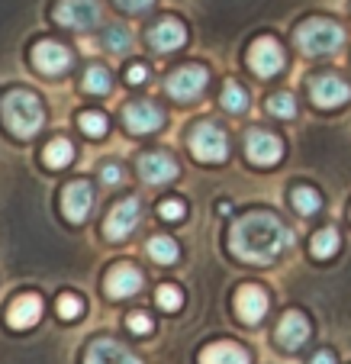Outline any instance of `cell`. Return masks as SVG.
Returning <instances> with one entry per match:
<instances>
[{"label": "cell", "mask_w": 351, "mask_h": 364, "mask_svg": "<svg viewBox=\"0 0 351 364\" xmlns=\"http://www.w3.org/2000/svg\"><path fill=\"white\" fill-rule=\"evenodd\" d=\"M123 123H126L129 132L145 136V132H155L161 123H165V113H161L152 100H136L123 110Z\"/></svg>", "instance_id": "12"}, {"label": "cell", "mask_w": 351, "mask_h": 364, "mask_svg": "<svg viewBox=\"0 0 351 364\" xmlns=\"http://www.w3.org/2000/svg\"><path fill=\"white\" fill-rule=\"evenodd\" d=\"M306 338H310V319H306L303 313H296V309L284 313V319L277 323V345L293 351V348H300Z\"/></svg>", "instance_id": "19"}, {"label": "cell", "mask_w": 351, "mask_h": 364, "mask_svg": "<svg viewBox=\"0 0 351 364\" xmlns=\"http://www.w3.org/2000/svg\"><path fill=\"white\" fill-rule=\"evenodd\" d=\"M152 4H155V0H117V7L126 10V14H145Z\"/></svg>", "instance_id": "35"}, {"label": "cell", "mask_w": 351, "mask_h": 364, "mask_svg": "<svg viewBox=\"0 0 351 364\" xmlns=\"http://www.w3.org/2000/svg\"><path fill=\"white\" fill-rule=\"evenodd\" d=\"M77 126H81L90 139H100L107 132V117L104 113H81V117H77Z\"/></svg>", "instance_id": "29"}, {"label": "cell", "mask_w": 351, "mask_h": 364, "mask_svg": "<svg viewBox=\"0 0 351 364\" xmlns=\"http://www.w3.org/2000/svg\"><path fill=\"white\" fill-rule=\"evenodd\" d=\"M296 48L310 58H325L335 55L338 48L345 46V29L332 20H323V16H313V20H303L293 33Z\"/></svg>", "instance_id": "2"}, {"label": "cell", "mask_w": 351, "mask_h": 364, "mask_svg": "<svg viewBox=\"0 0 351 364\" xmlns=\"http://www.w3.org/2000/svg\"><path fill=\"white\" fill-rule=\"evenodd\" d=\"M290 200H293V210H296V213H303V216L319 213V206H323V197H319L313 187H296V191L290 193Z\"/></svg>", "instance_id": "27"}, {"label": "cell", "mask_w": 351, "mask_h": 364, "mask_svg": "<svg viewBox=\"0 0 351 364\" xmlns=\"http://www.w3.org/2000/svg\"><path fill=\"white\" fill-rule=\"evenodd\" d=\"M190 151L197 161H207V165H222L229 155V139L226 132L220 129L216 123L203 119L190 129Z\"/></svg>", "instance_id": "4"}, {"label": "cell", "mask_w": 351, "mask_h": 364, "mask_svg": "<svg viewBox=\"0 0 351 364\" xmlns=\"http://www.w3.org/2000/svg\"><path fill=\"white\" fill-rule=\"evenodd\" d=\"M268 110H271V117H277V119H293L296 117L293 94H287V90H281V94H271L268 97Z\"/></svg>", "instance_id": "28"}, {"label": "cell", "mask_w": 351, "mask_h": 364, "mask_svg": "<svg viewBox=\"0 0 351 364\" xmlns=\"http://www.w3.org/2000/svg\"><path fill=\"white\" fill-rule=\"evenodd\" d=\"M207 81H210V75H207L203 65H184V68H178V71L168 75L165 90L174 97V100L187 103V100H197V97L207 90Z\"/></svg>", "instance_id": "5"}, {"label": "cell", "mask_w": 351, "mask_h": 364, "mask_svg": "<svg viewBox=\"0 0 351 364\" xmlns=\"http://www.w3.org/2000/svg\"><path fill=\"white\" fill-rule=\"evenodd\" d=\"M52 16L68 29H94L100 23V4L97 0H58Z\"/></svg>", "instance_id": "8"}, {"label": "cell", "mask_w": 351, "mask_h": 364, "mask_svg": "<svg viewBox=\"0 0 351 364\" xmlns=\"http://www.w3.org/2000/svg\"><path fill=\"white\" fill-rule=\"evenodd\" d=\"M4 123L14 136L29 139L42 129L45 123V110H42V100L29 90H10L4 97Z\"/></svg>", "instance_id": "3"}, {"label": "cell", "mask_w": 351, "mask_h": 364, "mask_svg": "<svg viewBox=\"0 0 351 364\" xmlns=\"http://www.w3.org/2000/svg\"><path fill=\"white\" fill-rule=\"evenodd\" d=\"M33 65L42 75H62L71 65V48L55 39H42L33 46Z\"/></svg>", "instance_id": "10"}, {"label": "cell", "mask_w": 351, "mask_h": 364, "mask_svg": "<svg viewBox=\"0 0 351 364\" xmlns=\"http://www.w3.org/2000/svg\"><path fill=\"white\" fill-rule=\"evenodd\" d=\"M178 255H180V248L171 235H155V239L148 242V258H152L155 264H174Z\"/></svg>", "instance_id": "23"}, {"label": "cell", "mask_w": 351, "mask_h": 364, "mask_svg": "<svg viewBox=\"0 0 351 364\" xmlns=\"http://www.w3.org/2000/svg\"><path fill=\"white\" fill-rule=\"evenodd\" d=\"M222 107H226L229 113H245L248 110V90L242 87L239 81H226L222 84Z\"/></svg>", "instance_id": "26"}, {"label": "cell", "mask_w": 351, "mask_h": 364, "mask_svg": "<svg viewBox=\"0 0 351 364\" xmlns=\"http://www.w3.org/2000/svg\"><path fill=\"white\" fill-rule=\"evenodd\" d=\"M200 364H248V351L235 342H213L200 351Z\"/></svg>", "instance_id": "21"}, {"label": "cell", "mask_w": 351, "mask_h": 364, "mask_svg": "<svg viewBox=\"0 0 351 364\" xmlns=\"http://www.w3.org/2000/svg\"><path fill=\"white\" fill-rule=\"evenodd\" d=\"M81 84H84V90H87V94H110L113 77H110V71H107L104 65H90V68L84 71Z\"/></svg>", "instance_id": "24"}, {"label": "cell", "mask_w": 351, "mask_h": 364, "mask_svg": "<svg viewBox=\"0 0 351 364\" xmlns=\"http://www.w3.org/2000/svg\"><path fill=\"white\" fill-rule=\"evenodd\" d=\"M139 200L136 197H123L117 206L110 210V216H107V223H104V232H107V239L110 242H123L126 235L132 232V226L139 223Z\"/></svg>", "instance_id": "11"}, {"label": "cell", "mask_w": 351, "mask_h": 364, "mask_svg": "<svg viewBox=\"0 0 351 364\" xmlns=\"http://www.w3.org/2000/svg\"><path fill=\"white\" fill-rule=\"evenodd\" d=\"M94 206V191H90L87 181H71L62 191V210L71 223H84Z\"/></svg>", "instance_id": "14"}, {"label": "cell", "mask_w": 351, "mask_h": 364, "mask_svg": "<svg viewBox=\"0 0 351 364\" xmlns=\"http://www.w3.org/2000/svg\"><path fill=\"white\" fill-rule=\"evenodd\" d=\"M42 316V296L39 294H20L7 309V323L14 329H29Z\"/></svg>", "instance_id": "20"}, {"label": "cell", "mask_w": 351, "mask_h": 364, "mask_svg": "<svg viewBox=\"0 0 351 364\" xmlns=\"http://www.w3.org/2000/svg\"><path fill=\"white\" fill-rule=\"evenodd\" d=\"M126 77H129V84H145V77H148V68H145V65H129Z\"/></svg>", "instance_id": "37"}, {"label": "cell", "mask_w": 351, "mask_h": 364, "mask_svg": "<svg viewBox=\"0 0 351 364\" xmlns=\"http://www.w3.org/2000/svg\"><path fill=\"white\" fill-rule=\"evenodd\" d=\"M310 364H335V358H332V351H319V355H313Z\"/></svg>", "instance_id": "38"}, {"label": "cell", "mask_w": 351, "mask_h": 364, "mask_svg": "<svg viewBox=\"0 0 351 364\" xmlns=\"http://www.w3.org/2000/svg\"><path fill=\"white\" fill-rule=\"evenodd\" d=\"M245 155H248V161L258 168H274L284 155V142L268 129H248Z\"/></svg>", "instance_id": "7"}, {"label": "cell", "mask_w": 351, "mask_h": 364, "mask_svg": "<svg viewBox=\"0 0 351 364\" xmlns=\"http://www.w3.org/2000/svg\"><path fill=\"white\" fill-rule=\"evenodd\" d=\"M284 62L287 58H284V48L274 36H261V39H255L252 48H248V68L255 71L258 77H274L284 68Z\"/></svg>", "instance_id": "6"}, {"label": "cell", "mask_w": 351, "mask_h": 364, "mask_svg": "<svg viewBox=\"0 0 351 364\" xmlns=\"http://www.w3.org/2000/svg\"><path fill=\"white\" fill-rule=\"evenodd\" d=\"M139 174L148 184H171L178 178V161L168 151H145L142 161H139Z\"/></svg>", "instance_id": "15"}, {"label": "cell", "mask_w": 351, "mask_h": 364, "mask_svg": "<svg viewBox=\"0 0 351 364\" xmlns=\"http://www.w3.org/2000/svg\"><path fill=\"white\" fill-rule=\"evenodd\" d=\"M187 42V29L180 20H174V16H165V20H158L152 29H148V46L155 48V52H174V48H180Z\"/></svg>", "instance_id": "17"}, {"label": "cell", "mask_w": 351, "mask_h": 364, "mask_svg": "<svg viewBox=\"0 0 351 364\" xmlns=\"http://www.w3.org/2000/svg\"><path fill=\"white\" fill-rule=\"evenodd\" d=\"M184 210H187V206L180 203V200H165V203H158V216H161V220H168V223L184 220Z\"/></svg>", "instance_id": "33"}, {"label": "cell", "mask_w": 351, "mask_h": 364, "mask_svg": "<svg viewBox=\"0 0 351 364\" xmlns=\"http://www.w3.org/2000/svg\"><path fill=\"white\" fill-rule=\"evenodd\" d=\"M126 326H129V332H136V336H148V332H152V319L145 316V313H129Z\"/></svg>", "instance_id": "34"}, {"label": "cell", "mask_w": 351, "mask_h": 364, "mask_svg": "<svg viewBox=\"0 0 351 364\" xmlns=\"http://www.w3.org/2000/svg\"><path fill=\"white\" fill-rule=\"evenodd\" d=\"M104 46L110 48V52H126V48H129V33H126L123 26H110L104 36Z\"/></svg>", "instance_id": "32"}, {"label": "cell", "mask_w": 351, "mask_h": 364, "mask_svg": "<svg viewBox=\"0 0 351 364\" xmlns=\"http://www.w3.org/2000/svg\"><path fill=\"white\" fill-rule=\"evenodd\" d=\"M310 97L323 110H335V107L351 100V87H348V81L338 75H319L310 81Z\"/></svg>", "instance_id": "9"}, {"label": "cell", "mask_w": 351, "mask_h": 364, "mask_svg": "<svg viewBox=\"0 0 351 364\" xmlns=\"http://www.w3.org/2000/svg\"><path fill=\"white\" fill-rule=\"evenodd\" d=\"M142 271L132 268V264H117V268H110V274L104 277V290L110 300H126V296L139 294L142 290Z\"/></svg>", "instance_id": "13"}, {"label": "cell", "mask_w": 351, "mask_h": 364, "mask_svg": "<svg viewBox=\"0 0 351 364\" xmlns=\"http://www.w3.org/2000/svg\"><path fill=\"white\" fill-rule=\"evenodd\" d=\"M235 313H239V319L248 326L261 323L264 313H268V294H264L261 287H255V284H245V287L235 294Z\"/></svg>", "instance_id": "16"}, {"label": "cell", "mask_w": 351, "mask_h": 364, "mask_svg": "<svg viewBox=\"0 0 351 364\" xmlns=\"http://www.w3.org/2000/svg\"><path fill=\"white\" fill-rule=\"evenodd\" d=\"M55 309H58V316L62 319H75L84 309V303H81V296H75V294H62L58 303H55Z\"/></svg>", "instance_id": "31"}, {"label": "cell", "mask_w": 351, "mask_h": 364, "mask_svg": "<svg viewBox=\"0 0 351 364\" xmlns=\"http://www.w3.org/2000/svg\"><path fill=\"white\" fill-rule=\"evenodd\" d=\"M84 364H142L126 345L113 342V338H97L84 355Z\"/></svg>", "instance_id": "18"}, {"label": "cell", "mask_w": 351, "mask_h": 364, "mask_svg": "<svg viewBox=\"0 0 351 364\" xmlns=\"http://www.w3.org/2000/svg\"><path fill=\"white\" fill-rule=\"evenodd\" d=\"M100 178H104V184H119V181H123V168L119 165H104L100 168Z\"/></svg>", "instance_id": "36"}, {"label": "cell", "mask_w": 351, "mask_h": 364, "mask_svg": "<svg viewBox=\"0 0 351 364\" xmlns=\"http://www.w3.org/2000/svg\"><path fill=\"white\" fill-rule=\"evenodd\" d=\"M290 245H293L290 229L264 210L245 213L229 229V252L248 264H274Z\"/></svg>", "instance_id": "1"}, {"label": "cell", "mask_w": 351, "mask_h": 364, "mask_svg": "<svg viewBox=\"0 0 351 364\" xmlns=\"http://www.w3.org/2000/svg\"><path fill=\"white\" fill-rule=\"evenodd\" d=\"M155 300H158L161 309H168V313H174V309H180V303H184V296H180V290L174 287V284H161L158 294H155Z\"/></svg>", "instance_id": "30"}, {"label": "cell", "mask_w": 351, "mask_h": 364, "mask_svg": "<svg viewBox=\"0 0 351 364\" xmlns=\"http://www.w3.org/2000/svg\"><path fill=\"white\" fill-rule=\"evenodd\" d=\"M338 242H342V235H338L332 226H325V229H319V232L313 235L310 252L316 255V258H332V255L338 252Z\"/></svg>", "instance_id": "25"}, {"label": "cell", "mask_w": 351, "mask_h": 364, "mask_svg": "<svg viewBox=\"0 0 351 364\" xmlns=\"http://www.w3.org/2000/svg\"><path fill=\"white\" fill-rule=\"evenodd\" d=\"M42 159H45V168H52V171L68 168L71 159H75V145H71L68 139H52V142L45 145V151H42Z\"/></svg>", "instance_id": "22"}]
</instances>
